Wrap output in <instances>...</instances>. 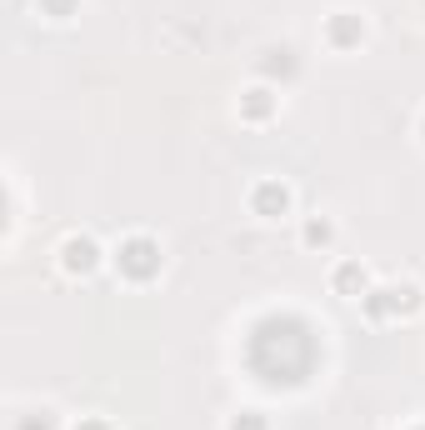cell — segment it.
<instances>
[{
	"instance_id": "cell-1",
	"label": "cell",
	"mask_w": 425,
	"mask_h": 430,
	"mask_svg": "<svg viewBox=\"0 0 425 430\" xmlns=\"http://www.w3.org/2000/svg\"><path fill=\"white\" fill-rule=\"evenodd\" d=\"M255 205H260V210H285V190H281V185H260Z\"/></svg>"
},
{
	"instance_id": "cell-2",
	"label": "cell",
	"mask_w": 425,
	"mask_h": 430,
	"mask_svg": "<svg viewBox=\"0 0 425 430\" xmlns=\"http://www.w3.org/2000/svg\"><path fill=\"white\" fill-rule=\"evenodd\" d=\"M66 265H70V271H90V245H85V240L70 245V260H66Z\"/></svg>"
}]
</instances>
